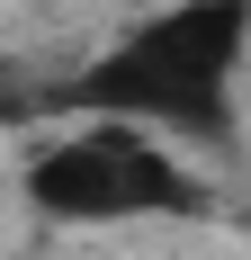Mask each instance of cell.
Returning a JSON list of instances; mask_svg holds the SVG:
<instances>
[{"label": "cell", "mask_w": 251, "mask_h": 260, "mask_svg": "<svg viewBox=\"0 0 251 260\" xmlns=\"http://www.w3.org/2000/svg\"><path fill=\"white\" fill-rule=\"evenodd\" d=\"M27 207L45 224H135V215H198V180L135 126H90L27 161Z\"/></svg>", "instance_id": "obj_2"}, {"label": "cell", "mask_w": 251, "mask_h": 260, "mask_svg": "<svg viewBox=\"0 0 251 260\" xmlns=\"http://www.w3.org/2000/svg\"><path fill=\"white\" fill-rule=\"evenodd\" d=\"M251 45V0H171L144 27H125L99 63L63 81V108L117 117V126H179L225 144L233 135V63Z\"/></svg>", "instance_id": "obj_1"}]
</instances>
